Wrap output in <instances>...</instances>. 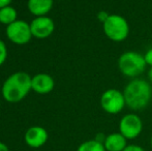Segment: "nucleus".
I'll return each mask as SVG.
<instances>
[{"label": "nucleus", "mask_w": 152, "mask_h": 151, "mask_svg": "<svg viewBox=\"0 0 152 151\" xmlns=\"http://www.w3.org/2000/svg\"><path fill=\"white\" fill-rule=\"evenodd\" d=\"M17 17H18L17 10L12 6L7 5L5 7L0 8V23L1 24L8 26L15 21H17Z\"/></svg>", "instance_id": "13"}, {"label": "nucleus", "mask_w": 152, "mask_h": 151, "mask_svg": "<svg viewBox=\"0 0 152 151\" xmlns=\"http://www.w3.org/2000/svg\"><path fill=\"white\" fill-rule=\"evenodd\" d=\"M102 29L107 37L113 42H123L129 34V25L120 15H110L102 23Z\"/></svg>", "instance_id": "4"}, {"label": "nucleus", "mask_w": 152, "mask_h": 151, "mask_svg": "<svg viewBox=\"0 0 152 151\" xmlns=\"http://www.w3.org/2000/svg\"><path fill=\"white\" fill-rule=\"evenodd\" d=\"M147 63L142 54L128 51L120 55L118 59V69L121 74L128 78H137L144 73Z\"/></svg>", "instance_id": "3"}, {"label": "nucleus", "mask_w": 152, "mask_h": 151, "mask_svg": "<svg viewBox=\"0 0 152 151\" xmlns=\"http://www.w3.org/2000/svg\"><path fill=\"white\" fill-rule=\"evenodd\" d=\"M123 151H145V149L143 147L139 145H134V144H132V145H127L125 147V149Z\"/></svg>", "instance_id": "16"}, {"label": "nucleus", "mask_w": 152, "mask_h": 151, "mask_svg": "<svg viewBox=\"0 0 152 151\" xmlns=\"http://www.w3.org/2000/svg\"><path fill=\"white\" fill-rule=\"evenodd\" d=\"M31 77L24 71L12 74L2 85L1 93L8 103H19L26 97L31 90Z\"/></svg>", "instance_id": "2"}, {"label": "nucleus", "mask_w": 152, "mask_h": 151, "mask_svg": "<svg viewBox=\"0 0 152 151\" xmlns=\"http://www.w3.org/2000/svg\"><path fill=\"white\" fill-rule=\"evenodd\" d=\"M100 106L108 114L115 115L120 113L126 106L123 92L114 88L106 90L100 96Z\"/></svg>", "instance_id": "5"}, {"label": "nucleus", "mask_w": 152, "mask_h": 151, "mask_svg": "<svg viewBox=\"0 0 152 151\" xmlns=\"http://www.w3.org/2000/svg\"><path fill=\"white\" fill-rule=\"evenodd\" d=\"M77 151H107L104 143L98 142L97 140H88L81 144Z\"/></svg>", "instance_id": "14"}, {"label": "nucleus", "mask_w": 152, "mask_h": 151, "mask_svg": "<svg viewBox=\"0 0 152 151\" xmlns=\"http://www.w3.org/2000/svg\"><path fill=\"white\" fill-rule=\"evenodd\" d=\"M58 1H61V0H58Z\"/></svg>", "instance_id": "22"}, {"label": "nucleus", "mask_w": 152, "mask_h": 151, "mask_svg": "<svg viewBox=\"0 0 152 151\" xmlns=\"http://www.w3.org/2000/svg\"><path fill=\"white\" fill-rule=\"evenodd\" d=\"M125 104L134 111L143 110L149 105L152 98V88L149 82L142 79L130 81L123 90Z\"/></svg>", "instance_id": "1"}, {"label": "nucleus", "mask_w": 152, "mask_h": 151, "mask_svg": "<svg viewBox=\"0 0 152 151\" xmlns=\"http://www.w3.org/2000/svg\"><path fill=\"white\" fill-rule=\"evenodd\" d=\"M0 151H10V150H8V147L5 144L0 142Z\"/></svg>", "instance_id": "19"}, {"label": "nucleus", "mask_w": 152, "mask_h": 151, "mask_svg": "<svg viewBox=\"0 0 152 151\" xmlns=\"http://www.w3.org/2000/svg\"><path fill=\"white\" fill-rule=\"evenodd\" d=\"M30 28L32 36L42 39V38L49 37L54 32L55 24L54 21L47 16L36 17L31 21Z\"/></svg>", "instance_id": "8"}, {"label": "nucleus", "mask_w": 152, "mask_h": 151, "mask_svg": "<svg viewBox=\"0 0 152 151\" xmlns=\"http://www.w3.org/2000/svg\"><path fill=\"white\" fill-rule=\"evenodd\" d=\"M150 144H151V148H152V136H151V139H150Z\"/></svg>", "instance_id": "21"}, {"label": "nucleus", "mask_w": 152, "mask_h": 151, "mask_svg": "<svg viewBox=\"0 0 152 151\" xmlns=\"http://www.w3.org/2000/svg\"><path fill=\"white\" fill-rule=\"evenodd\" d=\"M148 79H149V81L152 83V66L150 67V69H149V71H148Z\"/></svg>", "instance_id": "20"}, {"label": "nucleus", "mask_w": 152, "mask_h": 151, "mask_svg": "<svg viewBox=\"0 0 152 151\" xmlns=\"http://www.w3.org/2000/svg\"><path fill=\"white\" fill-rule=\"evenodd\" d=\"M104 145L107 151H123L127 146V139L120 133H113L106 136Z\"/></svg>", "instance_id": "11"}, {"label": "nucleus", "mask_w": 152, "mask_h": 151, "mask_svg": "<svg viewBox=\"0 0 152 151\" xmlns=\"http://www.w3.org/2000/svg\"><path fill=\"white\" fill-rule=\"evenodd\" d=\"M12 1V0H0V8L5 7V6L10 5Z\"/></svg>", "instance_id": "18"}, {"label": "nucleus", "mask_w": 152, "mask_h": 151, "mask_svg": "<svg viewBox=\"0 0 152 151\" xmlns=\"http://www.w3.org/2000/svg\"><path fill=\"white\" fill-rule=\"evenodd\" d=\"M144 58H145V61H146L147 65H150L152 66V48L149 49L144 55Z\"/></svg>", "instance_id": "17"}, {"label": "nucleus", "mask_w": 152, "mask_h": 151, "mask_svg": "<svg viewBox=\"0 0 152 151\" xmlns=\"http://www.w3.org/2000/svg\"><path fill=\"white\" fill-rule=\"evenodd\" d=\"M54 0H28L27 6L29 12L36 17L46 16L53 7Z\"/></svg>", "instance_id": "12"}, {"label": "nucleus", "mask_w": 152, "mask_h": 151, "mask_svg": "<svg viewBox=\"0 0 152 151\" xmlns=\"http://www.w3.org/2000/svg\"><path fill=\"white\" fill-rule=\"evenodd\" d=\"M143 131V121L138 115L126 114L120 119L119 133L127 140H134L141 135Z\"/></svg>", "instance_id": "7"}, {"label": "nucleus", "mask_w": 152, "mask_h": 151, "mask_svg": "<svg viewBox=\"0 0 152 151\" xmlns=\"http://www.w3.org/2000/svg\"><path fill=\"white\" fill-rule=\"evenodd\" d=\"M5 32L8 39L16 44H28L32 37L30 24L22 20H17L6 26Z\"/></svg>", "instance_id": "6"}, {"label": "nucleus", "mask_w": 152, "mask_h": 151, "mask_svg": "<svg viewBox=\"0 0 152 151\" xmlns=\"http://www.w3.org/2000/svg\"><path fill=\"white\" fill-rule=\"evenodd\" d=\"M6 57H7V49H6V44L3 40L0 39V66L5 62Z\"/></svg>", "instance_id": "15"}, {"label": "nucleus", "mask_w": 152, "mask_h": 151, "mask_svg": "<svg viewBox=\"0 0 152 151\" xmlns=\"http://www.w3.org/2000/svg\"><path fill=\"white\" fill-rule=\"evenodd\" d=\"M49 139L48 131L42 126H32L25 133L24 140L31 148H39L47 143Z\"/></svg>", "instance_id": "9"}, {"label": "nucleus", "mask_w": 152, "mask_h": 151, "mask_svg": "<svg viewBox=\"0 0 152 151\" xmlns=\"http://www.w3.org/2000/svg\"><path fill=\"white\" fill-rule=\"evenodd\" d=\"M54 79L48 74H37L31 79V88L38 94H47L54 89Z\"/></svg>", "instance_id": "10"}]
</instances>
